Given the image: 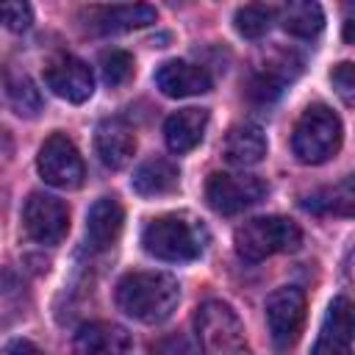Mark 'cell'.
Instances as JSON below:
<instances>
[{
    "label": "cell",
    "mask_w": 355,
    "mask_h": 355,
    "mask_svg": "<svg viewBox=\"0 0 355 355\" xmlns=\"http://www.w3.org/2000/svg\"><path fill=\"white\" fill-rule=\"evenodd\" d=\"M125 211L114 197H100L86 214V239L94 250L111 247L122 233Z\"/></svg>",
    "instance_id": "obj_17"
},
{
    "label": "cell",
    "mask_w": 355,
    "mask_h": 355,
    "mask_svg": "<svg viewBox=\"0 0 355 355\" xmlns=\"http://www.w3.org/2000/svg\"><path fill=\"white\" fill-rule=\"evenodd\" d=\"M291 147L302 164H324L333 158L341 147V119L336 111L324 103L308 105L294 125Z\"/></svg>",
    "instance_id": "obj_3"
},
{
    "label": "cell",
    "mask_w": 355,
    "mask_h": 355,
    "mask_svg": "<svg viewBox=\"0 0 355 355\" xmlns=\"http://www.w3.org/2000/svg\"><path fill=\"white\" fill-rule=\"evenodd\" d=\"M0 139H3V130H0Z\"/></svg>",
    "instance_id": "obj_29"
},
{
    "label": "cell",
    "mask_w": 355,
    "mask_h": 355,
    "mask_svg": "<svg viewBox=\"0 0 355 355\" xmlns=\"http://www.w3.org/2000/svg\"><path fill=\"white\" fill-rule=\"evenodd\" d=\"M233 244L239 258L255 263L275 252H294L302 244V230L286 216H255L236 227Z\"/></svg>",
    "instance_id": "obj_4"
},
{
    "label": "cell",
    "mask_w": 355,
    "mask_h": 355,
    "mask_svg": "<svg viewBox=\"0 0 355 355\" xmlns=\"http://www.w3.org/2000/svg\"><path fill=\"white\" fill-rule=\"evenodd\" d=\"M150 352L153 355H197V349L191 347V341L183 333H169V336L153 341Z\"/></svg>",
    "instance_id": "obj_26"
},
{
    "label": "cell",
    "mask_w": 355,
    "mask_h": 355,
    "mask_svg": "<svg viewBox=\"0 0 355 355\" xmlns=\"http://www.w3.org/2000/svg\"><path fill=\"white\" fill-rule=\"evenodd\" d=\"M36 169L44 178V183L55 189H78L86 175L78 147L64 133H53L44 139V144L39 147Z\"/></svg>",
    "instance_id": "obj_8"
},
{
    "label": "cell",
    "mask_w": 355,
    "mask_h": 355,
    "mask_svg": "<svg viewBox=\"0 0 355 355\" xmlns=\"http://www.w3.org/2000/svg\"><path fill=\"white\" fill-rule=\"evenodd\" d=\"M180 300V286L166 272H128L116 283V305L136 322L161 324L172 316Z\"/></svg>",
    "instance_id": "obj_1"
},
{
    "label": "cell",
    "mask_w": 355,
    "mask_h": 355,
    "mask_svg": "<svg viewBox=\"0 0 355 355\" xmlns=\"http://www.w3.org/2000/svg\"><path fill=\"white\" fill-rule=\"evenodd\" d=\"M155 8L153 6H100L89 8V31L92 33H119V31H133L155 22Z\"/></svg>",
    "instance_id": "obj_15"
},
{
    "label": "cell",
    "mask_w": 355,
    "mask_h": 355,
    "mask_svg": "<svg viewBox=\"0 0 355 355\" xmlns=\"http://www.w3.org/2000/svg\"><path fill=\"white\" fill-rule=\"evenodd\" d=\"M280 22L291 36L311 39L324 28V14L319 3H288L280 14Z\"/></svg>",
    "instance_id": "obj_21"
},
{
    "label": "cell",
    "mask_w": 355,
    "mask_h": 355,
    "mask_svg": "<svg viewBox=\"0 0 355 355\" xmlns=\"http://www.w3.org/2000/svg\"><path fill=\"white\" fill-rule=\"evenodd\" d=\"M205 125H208V111L205 108H180V111H175L164 122L166 147L172 153H178V155L194 150L202 141Z\"/></svg>",
    "instance_id": "obj_16"
},
{
    "label": "cell",
    "mask_w": 355,
    "mask_h": 355,
    "mask_svg": "<svg viewBox=\"0 0 355 355\" xmlns=\"http://www.w3.org/2000/svg\"><path fill=\"white\" fill-rule=\"evenodd\" d=\"M178 180H180L178 164H172L169 158H150V161H144L133 172L130 186L141 197H161V194L175 191L178 189Z\"/></svg>",
    "instance_id": "obj_19"
},
{
    "label": "cell",
    "mask_w": 355,
    "mask_h": 355,
    "mask_svg": "<svg viewBox=\"0 0 355 355\" xmlns=\"http://www.w3.org/2000/svg\"><path fill=\"white\" fill-rule=\"evenodd\" d=\"M305 324V294L297 286H283L266 297V327L277 352L297 344Z\"/></svg>",
    "instance_id": "obj_7"
},
{
    "label": "cell",
    "mask_w": 355,
    "mask_h": 355,
    "mask_svg": "<svg viewBox=\"0 0 355 355\" xmlns=\"http://www.w3.org/2000/svg\"><path fill=\"white\" fill-rule=\"evenodd\" d=\"M352 302L347 297H336L311 355H352Z\"/></svg>",
    "instance_id": "obj_11"
},
{
    "label": "cell",
    "mask_w": 355,
    "mask_h": 355,
    "mask_svg": "<svg viewBox=\"0 0 355 355\" xmlns=\"http://www.w3.org/2000/svg\"><path fill=\"white\" fill-rule=\"evenodd\" d=\"M22 227L39 244H58L69 230V211L58 197L33 191L22 208Z\"/></svg>",
    "instance_id": "obj_9"
},
{
    "label": "cell",
    "mask_w": 355,
    "mask_h": 355,
    "mask_svg": "<svg viewBox=\"0 0 355 355\" xmlns=\"http://www.w3.org/2000/svg\"><path fill=\"white\" fill-rule=\"evenodd\" d=\"M94 150L108 169H122L136 153L133 128L122 116L100 119V125L94 130Z\"/></svg>",
    "instance_id": "obj_12"
},
{
    "label": "cell",
    "mask_w": 355,
    "mask_h": 355,
    "mask_svg": "<svg viewBox=\"0 0 355 355\" xmlns=\"http://www.w3.org/2000/svg\"><path fill=\"white\" fill-rule=\"evenodd\" d=\"M211 75L189 61H164L155 69V86L161 89V94L166 97H194V94H205L211 92Z\"/></svg>",
    "instance_id": "obj_13"
},
{
    "label": "cell",
    "mask_w": 355,
    "mask_h": 355,
    "mask_svg": "<svg viewBox=\"0 0 355 355\" xmlns=\"http://www.w3.org/2000/svg\"><path fill=\"white\" fill-rule=\"evenodd\" d=\"M272 17H275V11H272L269 6L252 3V6H241V8L236 11L233 22H236V31H239L244 39H261V36L272 28Z\"/></svg>",
    "instance_id": "obj_23"
},
{
    "label": "cell",
    "mask_w": 355,
    "mask_h": 355,
    "mask_svg": "<svg viewBox=\"0 0 355 355\" xmlns=\"http://www.w3.org/2000/svg\"><path fill=\"white\" fill-rule=\"evenodd\" d=\"M222 153L230 164L236 166H252L258 164L263 155H266V136L258 125L252 122H241V125H233L225 136V144H222Z\"/></svg>",
    "instance_id": "obj_18"
},
{
    "label": "cell",
    "mask_w": 355,
    "mask_h": 355,
    "mask_svg": "<svg viewBox=\"0 0 355 355\" xmlns=\"http://www.w3.org/2000/svg\"><path fill=\"white\" fill-rule=\"evenodd\" d=\"M330 80H333L336 92L341 94V100H344L347 105H352V97H355V72H352V64H349V61L338 64V67L333 69Z\"/></svg>",
    "instance_id": "obj_27"
},
{
    "label": "cell",
    "mask_w": 355,
    "mask_h": 355,
    "mask_svg": "<svg viewBox=\"0 0 355 355\" xmlns=\"http://www.w3.org/2000/svg\"><path fill=\"white\" fill-rule=\"evenodd\" d=\"M100 72H103V80L108 86H122L130 75H133V55L125 53V50H103L100 53Z\"/></svg>",
    "instance_id": "obj_24"
},
{
    "label": "cell",
    "mask_w": 355,
    "mask_h": 355,
    "mask_svg": "<svg viewBox=\"0 0 355 355\" xmlns=\"http://www.w3.org/2000/svg\"><path fill=\"white\" fill-rule=\"evenodd\" d=\"M208 244V230L200 219L189 214H166L141 230V247L158 261L180 263V261H194L202 255Z\"/></svg>",
    "instance_id": "obj_2"
},
{
    "label": "cell",
    "mask_w": 355,
    "mask_h": 355,
    "mask_svg": "<svg viewBox=\"0 0 355 355\" xmlns=\"http://www.w3.org/2000/svg\"><path fill=\"white\" fill-rule=\"evenodd\" d=\"M6 355H42V352H39V347H36L33 341H28V338H14V341H8Z\"/></svg>",
    "instance_id": "obj_28"
},
{
    "label": "cell",
    "mask_w": 355,
    "mask_h": 355,
    "mask_svg": "<svg viewBox=\"0 0 355 355\" xmlns=\"http://www.w3.org/2000/svg\"><path fill=\"white\" fill-rule=\"evenodd\" d=\"M308 211H316V214H349L352 211V180L347 178L344 183L333 186V189H324L313 197H308L302 202Z\"/></svg>",
    "instance_id": "obj_22"
},
{
    "label": "cell",
    "mask_w": 355,
    "mask_h": 355,
    "mask_svg": "<svg viewBox=\"0 0 355 355\" xmlns=\"http://www.w3.org/2000/svg\"><path fill=\"white\" fill-rule=\"evenodd\" d=\"M202 355H252L244 338V324L222 300H205L194 316Z\"/></svg>",
    "instance_id": "obj_5"
},
{
    "label": "cell",
    "mask_w": 355,
    "mask_h": 355,
    "mask_svg": "<svg viewBox=\"0 0 355 355\" xmlns=\"http://www.w3.org/2000/svg\"><path fill=\"white\" fill-rule=\"evenodd\" d=\"M33 22V11L28 3H19V0H0V25L8 28V31H28Z\"/></svg>",
    "instance_id": "obj_25"
},
{
    "label": "cell",
    "mask_w": 355,
    "mask_h": 355,
    "mask_svg": "<svg viewBox=\"0 0 355 355\" xmlns=\"http://www.w3.org/2000/svg\"><path fill=\"white\" fill-rule=\"evenodd\" d=\"M3 86H6L8 103L14 105V111L19 116H36L42 111V94H39V89L33 86V80L22 69L6 67L3 69Z\"/></svg>",
    "instance_id": "obj_20"
},
{
    "label": "cell",
    "mask_w": 355,
    "mask_h": 355,
    "mask_svg": "<svg viewBox=\"0 0 355 355\" xmlns=\"http://www.w3.org/2000/svg\"><path fill=\"white\" fill-rule=\"evenodd\" d=\"M72 347L78 355H122L130 347V333L114 322H89L75 333Z\"/></svg>",
    "instance_id": "obj_14"
},
{
    "label": "cell",
    "mask_w": 355,
    "mask_h": 355,
    "mask_svg": "<svg viewBox=\"0 0 355 355\" xmlns=\"http://www.w3.org/2000/svg\"><path fill=\"white\" fill-rule=\"evenodd\" d=\"M269 186L258 178V175H236V172H214L205 183V200L208 205L222 214V216H233L241 214L244 208L261 202L266 197Z\"/></svg>",
    "instance_id": "obj_6"
},
{
    "label": "cell",
    "mask_w": 355,
    "mask_h": 355,
    "mask_svg": "<svg viewBox=\"0 0 355 355\" xmlns=\"http://www.w3.org/2000/svg\"><path fill=\"white\" fill-rule=\"evenodd\" d=\"M44 83L67 103H83L94 92V78L86 61L75 55H55L44 67Z\"/></svg>",
    "instance_id": "obj_10"
}]
</instances>
